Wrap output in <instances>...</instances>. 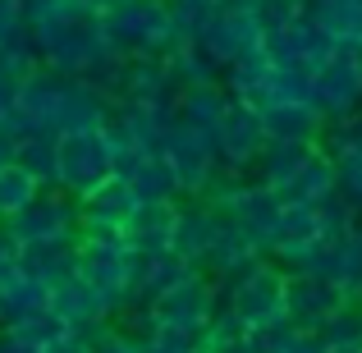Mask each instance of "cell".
<instances>
[{"mask_svg": "<svg viewBox=\"0 0 362 353\" xmlns=\"http://www.w3.org/2000/svg\"><path fill=\"white\" fill-rule=\"evenodd\" d=\"M101 42L119 60H133V55L165 60L170 46H179V33H175V18H170L165 0H115L101 14Z\"/></svg>", "mask_w": 362, "mask_h": 353, "instance_id": "obj_1", "label": "cell"}, {"mask_svg": "<svg viewBox=\"0 0 362 353\" xmlns=\"http://www.w3.org/2000/svg\"><path fill=\"white\" fill-rule=\"evenodd\" d=\"M216 289L225 294L221 312H230L247 335H262L284 321V266H275L271 257H257L230 280H216Z\"/></svg>", "mask_w": 362, "mask_h": 353, "instance_id": "obj_2", "label": "cell"}, {"mask_svg": "<svg viewBox=\"0 0 362 353\" xmlns=\"http://www.w3.org/2000/svg\"><path fill=\"white\" fill-rule=\"evenodd\" d=\"M115 175V142L106 129H83V133H60L55 138V188L78 202L97 184Z\"/></svg>", "mask_w": 362, "mask_h": 353, "instance_id": "obj_3", "label": "cell"}, {"mask_svg": "<svg viewBox=\"0 0 362 353\" xmlns=\"http://www.w3.org/2000/svg\"><path fill=\"white\" fill-rule=\"evenodd\" d=\"M312 110L321 120H344L362 110V51H330L312 74Z\"/></svg>", "mask_w": 362, "mask_h": 353, "instance_id": "obj_4", "label": "cell"}, {"mask_svg": "<svg viewBox=\"0 0 362 353\" xmlns=\"http://www.w3.org/2000/svg\"><path fill=\"white\" fill-rule=\"evenodd\" d=\"M5 230L18 248L51 243V238H74L78 234V202L69 193H60V188H37V197L14 221H5Z\"/></svg>", "mask_w": 362, "mask_h": 353, "instance_id": "obj_5", "label": "cell"}, {"mask_svg": "<svg viewBox=\"0 0 362 353\" xmlns=\"http://www.w3.org/2000/svg\"><path fill=\"white\" fill-rule=\"evenodd\" d=\"M147 312L160 326H179V330H188V335H197V330H206V321L221 312V289H216V280L206 271H193V275H184L175 289L160 294Z\"/></svg>", "mask_w": 362, "mask_h": 353, "instance_id": "obj_6", "label": "cell"}, {"mask_svg": "<svg viewBox=\"0 0 362 353\" xmlns=\"http://www.w3.org/2000/svg\"><path fill=\"white\" fill-rule=\"evenodd\" d=\"M211 147H216V161H221L225 170H234V175H247V170L257 166V156H262V147H266L262 115H257L252 106H239V101H230V110L221 115V129H216Z\"/></svg>", "mask_w": 362, "mask_h": 353, "instance_id": "obj_7", "label": "cell"}, {"mask_svg": "<svg viewBox=\"0 0 362 353\" xmlns=\"http://www.w3.org/2000/svg\"><path fill=\"white\" fill-rule=\"evenodd\" d=\"M262 51L271 55V64H293V69L317 74V64L326 60L335 46L321 37V28L312 23L308 14H293L289 23L266 28V33H262Z\"/></svg>", "mask_w": 362, "mask_h": 353, "instance_id": "obj_8", "label": "cell"}, {"mask_svg": "<svg viewBox=\"0 0 362 353\" xmlns=\"http://www.w3.org/2000/svg\"><path fill=\"white\" fill-rule=\"evenodd\" d=\"M197 46L225 69V64H234L239 55L262 51V23H257L252 9H216V14L206 18V28L197 33Z\"/></svg>", "mask_w": 362, "mask_h": 353, "instance_id": "obj_9", "label": "cell"}, {"mask_svg": "<svg viewBox=\"0 0 362 353\" xmlns=\"http://www.w3.org/2000/svg\"><path fill=\"white\" fill-rule=\"evenodd\" d=\"M339 303H349V299L330 280L303 275V271H284V321H289V326L321 330V321H326Z\"/></svg>", "mask_w": 362, "mask_h": 353, "instance_id": "obj_10", "label": "cell"}, {"mask_svg": "<svg viewBox=\"0 0 362 353\" xmlns=\"http://www.w3.org/2000/svg\"><path fill=\"white\" fill-rule=\"evenodd\" d=\"M175 216H179V202H138L133 207L129 221L119 225L129 257L170 253V243H175Z\"/></svg>", "mask_w": 362, "mask_h": 353, "instance_id": "obj_11", "label": "cell"}, {"mask_svg": "<svg viewBox=\"0 0 362 353\" xmlns=\"http://www.w3.org/2000/svg\"><path fill=\"white\" fill-rule=\"evenodd\" d=\"M230 110V97H225L221 83H206V88H184L175 97V110H170V120L179 124L184 133H193V138L211 142L216 129H221V115Z\"/></svg>", "mask_w": 362, "mask_h": 353, "instance_id": "obj_12", "label": "cell"}, {"mask_svg": "<svg viewBox=\"0 0 362 353\" xmlns=\"http://www.w3.org/2000/svg\"><path fill=\"white\" fill-rule=\"evenodd\" d=\"M18 271L28 275V280L46 284V289H55V284L74 280V271H78V238H51V243H28L18 248Z\"/></svg>", "mask_w": 362, "mask_h": 353, "instance_id": "obj_13", "label": "cell"}, {"mask_svg": "<svg viewBox=\"0 0 362 353\" xmlns=\"http://www.w3.org/2000/svg\"><path fill=\"white\" fill-rule=\"evenodd\" d=\"M221 221H225V216L211 212V207H202V202L179 207V216H175V243H170V253L184 257L188 266H197V271H202V257H206V248L216 243V234H221Z\"/></svg>", "mask_w": 362, "mask_h": 353, "instance_id": "obj_14", "label": "cell"}, {"mask_svg": "<svg viewBox=\"0 0 362 353\" xmlns=\"http://www.w3.org/2000/svg\"><path fill=\"white\" fill-rule=\"evenodd\" d=\"M262 129L266 142H317L321 138V120L312 110V101H275V106H262Z\"/></svg>", "mask_w": 362, "mask_h": 353, "instance_id": "obj_15", "label": "cell"}, {"mask_svg": "<svg viewBox=\"0 0 362 353\" xmlns=\"http://www.w3.org/2000/svg\"><path fill=\"white\" fill-rule=\"evenodd\" d=\"M326 193H335V161H330L326 151L317 147V151H312V156L298 166V175H293L275 197H280L284 207H317Z\"/></svg>", "mask_w": 362, "mask_h": 353, "instance_id": "obj_16", "label": "cell"}, {"mask_svg": "<svg viewBox=\"0 0 362 353\" xmlns=\"http://www.w3.org/2000/svg\"><path fill=\"white\" fill-rule=\"evenodd\" d=\"M133 207H138V197L129 193V184L110 175L106 184H97L92 193L78 197V225H115L119 230V225L129 221Z\"/></svg>", "mask_w": 362, "mask_h": 353, "instance_id": "obj_17", "label": "cell"}, {"mask_svg": "<svg viewBox=\"0 0 362 353\" xmlns=\"http://www.w3.org/2000/svg\"><path fill=\"white\" fill-rule=\"evenodd\" d=\"M317 151V142H266L262 156H257V184H266L271 193H280L284 184H289L293 175H298V166Z\"/></svg>", "mask_w": 362, "mask_h": 353, "instance_id": "obj_18", "label": "cell"}, {"mask_svg": "<svg viewBox=\"0 0 362 353\" xmlns=\"http://www.w3.org/2000/svg\"><path fill=\"white\" fill-rule=\"evenodd\" d=\"M165 74L179 92L184 88H206V83H221V64L202 51L197 42H179L165 51Z\"/></svg>", "mask_w": 362, "mask_h": 353, "instance_id": "obj_19", "label": "cell"}, {"mask_svg": "<svg viewBox=\"0 0 362 353\" xmlns=\"http://www.w3.org/2000/svg\"><path fill=\"white\" fill-rule=\"evenodd\" d=\"M46 303H51V289L37 280H28L23 271H14L5 284H0V330L18 326L23 317H33V312H42Z\"/></svg>", "mask_w": 362, "mask_h": 353, "instance_id": "obj_20", "label": "cell"}, {"mask_svg": "<svg viewBox=\"0 0 362 353\" xmlns=\"http://www.w3.org/2000/svg\"><path fill=\"white\" fill-rule=\"evenodd\" d=\"M326 340L330 353H349V349H362V303H339L317 330Z\"/></svg>", "mask_w": 362, "mask_h": 353, "instance_id": "obj_21", "label": "cell"}, {"mask_svg": "<svg viewBox=\"0 0 362 353\" xmlns=\"http://www.w3.org/2000/svg\"><path fill=\"white\" fill-rule=\"evenodd\" d=\"M9 335L18 340V349H23V353H42V349H51L55 340L69 335V326H64L51 308H42V312H33V317H23L18 326H9Z\"/></svg>", "mask_w": 362, "mask_h": 353, "instance_id": "obj_22", "label": "cell"}, {"mask_svg": "<svg viewBox=\"0 0 362 353\" xmlns=\"http://www.w3.org/2000/svg\"><path fill=\"white\" fill-rule=\"evenodd\" d=\"M37 188H42V184H37L28 170H18L14 161H9V166H0V225L14 221V216L37 197Z\"/></svg>", "mask_w": 362, "mask_h": 353, "instance_id": "obj_23", "label": "cell"}, {"mask_svg": "<svg viewBox=\"0 0 362 353\" xmlns=\"http://www.w3.org/2000/svg\"><path fill=\"white\" fill-rule=\"evenodd\" d=\"M37 69H42V55H37V46H33V37H28V33L0 42V79L23 83V79H33Z\"/></svg>", "mask_w": 362, "mask_h": 353, "instance_id": "obj_24", "label": "cell"}, {"mask_svg": "<svg viewBox=\"0 0 362 353\" xmlns=\"http://www.w3.org/2000/svg\"><path fill=\"white\" fill-rule=\"evenodd\" d=\"M335 193L362 216V151H344V156H335Z\"/></svg>", "mask_w": 362, "mask_h": 353, "instance_id": "obj_25", "label": "cell"}, {"mask_svg": "<svg viewBox=\"0 0 362 353\" xmlns=\"http://www.w3.org/2000/svg\"><path fill=\"white\" fill-rule=\"evenodd\" d=\"M23 33V0H0V42Z\"/></svg>", "mask_w": 362, "mask_h": 353, "instance_id": "obj_26", "label": "cell"}, {"mask_svg": "<svg viewBox=\"0 0 362 353\" xmlns=\"http://www.w3.org/2000/svg\"><path fill=\"white\" fill-rule=\"evenodd\" d=\"M42 353H92L88 340H78V335H64V340H55L51 349H42Z\"/></svg>", "mask_w": 362, "mask_h": 353, "instance_id": "obj_27", "label": "cell"}, {"mask_svg": "<svg viewBox=\"0 0 362 353\" xmlns=\"http://www.w3.org/2000/svg\"><path fill=\"white\" fill-rule=\"evenodd\" d=\"M9 161H14V138L0 129V166H9Z\"/></svg>", "mask_w": 362, "mask_h": 353, "instance_id": "obj_28", "label": "cell"}, {"mask_svg": "<svg viewBox=\"0 0 362 353\" xmlns=\"http://www.w3.org/2000/svg\"><path fill=\"white\" fill-rule=\"evenodd\" d=\"M78 5H83V9H88V14H106V9H110V5H115V0H78Z\"/></svg>", "mask_w": 362, "mask_h": 353, "instance_id": "obj_29", "label": "cell"}, {"mask_svg": "<svg viewBox=\"0 0 362 353\" xmlns=\"http://www.w3.org/2000/svg\"><path fill=\"white\" fill-rule=\"evenodd\" d=\"M354 238H358V243H362V221H358V225H354Z\"/></svg>", "mask_w": 362, "mask_h": 353, "instance_id": "obj_30", "label": "cell"}, {"mask_svg": "<svg viewBox=\"0 0 362 353\" xmlns=\"http://www.w3.org/2000/svg\"><path fill=\"white\" fill-rule=\"evenodd\" d=\"M349 353H362V349H349Z\"/></svg>", "mask_w": 362, "mask_h": 353, "instance_id": "obj_31", "label": "cell"}]
</instances>
